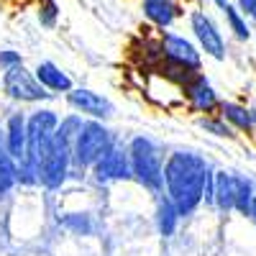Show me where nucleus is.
<instances>
[{
  "label": "nucleus",
  "mask_w": 256,
  "mask_h": 256,
  "mask_svg": "<svg viewBox=\"0 0 256 256\" xmlns=\"http://www.w3.org/2000/svg\"><path fill=\"white\" fill-rule=\"evenodd\" d=\"M116 144L113 138V131L105 120H98V118H84L82 120V128L72 144V162H74V169L80 172H88V169L95 166V162L108 152V148Z\"/></svg>",
  "instance_id": "nucleus-3"
},
{
  "label": "nucleus",
  "mask_w": 256,
  "mask_h": 256,
  "mask_svg": "<svg viewBox=\"0 0 256 256\" xmlns=\"http://www.w3.org/2000/svg\"><path fill=\"white\" fill-rule=\"evenodd\" d=\"M200 126L205 128V131L216 134V136H233V126L223 116H216V118L205 116V118H200Z\"/></svg>",
  "instance_id": "nucleus-23"
},
{
  "label": "nucleus",
  "mask_w": 256,
  "mask_h": 256,
  "mask_svg": "<svg viewBox=\"0 0 256 256\" xmlns=\"http://www.w3.org/2000/svg\"><path fill=\"white\" fill-rule=\"evenodd\" d=\"M128 154H131L134 180L154 195L164 192V152L152 136H134L128 141Z\"/></svg>",
  "instance_id": "nucleus-2"
},
{
  "label": "nucleus",
  "mask_w": 256,
  "mask_h": 256,
  "mask_svg": "<svg viewBox=\"0 0 256 256\" xmlns=\"http://www.w3.org/2000/svg\"><path fill=\"white\" fill-rule=\"evenodd\" d=\"M98 184H113V182H131L134 180V166H131V154L128 146H118L113 144L105 152L95 166L90 169Z\"/></svg>",
  "instance_id": "nucleus-7"
},
{
  "label": "nucleus",
  "mask_w": 256,
  "mask_h": 256,
  "mask_svg": "<svg viewBox=\"0 0 256 256\" xmlns=\"http://www.w3.org/2000/svg\"><path fill=\"white\" fill-rule=\"evenodd\" d=\"M24 64V56L16 49H0V70H10V67H18Z\"/></svg>",
  "instance_id": "nucleus-24"
},
{
  "label": "nucleus",
  "mask_w": 256,
  "mask_h": 256,
  "mask_svg": "<svg viewBox=\"0 0 256 256\" xmlns=\"http://www.w3.org/2000/svg\"><path fill=\"white\" fill-rule=\"evenodd\" d=\"M6 154V128L0 126V156Z\"/></svg>",
  "instance_id": "nucleus-26"
},
{
  "label": "nucleus",
  "mask_w": 256,
  "mask_h": 256,
  "mask_svg": "<svg viewBox=\"0 0 256 256\" xmlns=\"http://www.w3.org/2000/svg\"><path fill=\"white\" fill-rule=\"evenodd\" d=\"M223 10H226V20H228L230 31L236 34V38L248 41V38H251V28H248V24H246V16H244L238 8H233V6H226Z\"/></svg>",
  "instance_id": "nucleus-20"
},
{
  "label": "nucleus",
  "mask_w": 256,
  "mask_h": 256,
  "mask_svg": "<svg viewBox=\"0 0 256 256\" xmlns=\"http://www.w3.org/2000/svg\"><path fill=\"white\" fill-rule=\"evenodd\" d=\"M180 13L182 8L177 6V0H144V16L156 28H169L180 18Z\"/></svg>",
  "instance_id": "nucleus-15"
},
{
  "label": "nucleus",
  "mask_w": 256,
  "mask_h": 256,
  "mask_svg": "<svg viewBox=\"0 0 256 256\" xmlns=\"http://www.w3.org/2000/svg\"><path fill=\"white\" fill-rule=\"evenodd\" d=\"M210 164L192 148H174L164 159V195L172 200L182 218L195 216L205 200V182L210 177Z\"/></svg>",
  "instance_id": "nucleus-1"
},
{
  "label": "nucleus",
  "mask_w": 256,
  "mask_h": 256,
  "mask_svg": "<svg viewBox=\"0 0 256 256\" xmlns=\"http://www.w3.org/2000/svg\"><path fill=\"white\" fill-rule=\"evenodd\" d=\"M67 105L72 110H77L84 118H98V120H110L116 116V105L110 98H105L102 92H95L90 88H72L67 95Z\"/></svg>",
  "instance_id": "nucleus-8"
},
{
  "label": "nucleus",
  "mask_w": 256,
  "mask_h": 256,
  "mask_svg": "<svg viewBox=\"0 0 256 256\" xmlns=\"http://www.w3.org/2000/svg\"><path fill=\"white\" fill-rule=\"evenodd\" d=\"M218 116H223L236 131H246V134H251L254 131V126H256V113L254 110H248V108H244V105H238V102H226V100H220V110H218Z\"/></svg>",
  "instance_id": "nucleus-17"
},
{
  "label": "nucleus",
  "mask_w": 256,
  "mask_h": 256,
  "mask_svg": "<svg viewBox=\"0 0 256 256\" xmlns=\"http://www.w3.org/2000/svg\"><path fill=\"white\" fill-rule=\"evenodd\" d=\"M190 28H192V36H195V41H198V46H200L202 54L218 59V62L226 59V38L218 31V26L212 24L210 16H205L202 10H192Z\"/></svg>",
  "instance_id": "nucleus-9"
},
{
  "label": "nucleus",
  "mask_w": 256,
  "mask_h": 256,
  "mask_svg": "<svg viewBox=\"0 0 256 256\" xmlns=\"http://www.w3.org/2000/svg\"><path fill=\"white\" fill-rule=\"evenodd\" d=\"M34 74L38 77V82L44 84V88L52 92V95H67L74 84H72V77L64 72L56 62H49V59H44V62H38L36 67H34Z\"/></svg>",
  "instance_id": "nucleus-13"
},
{
  "label": "nucleus",
  "mask_w": 256,
  "mask_h": 256,
  "mask_svg": "<svg viewBox=\"0 0 256 256\" xmlns=\"http://www.w3.org/2000/svg\"><path fill=\"white\" fill-rule=\"evenodd\" d=\"M59 120L62 116L52 108H36L28 116V146H26V156L20 162H31L34 166L41 164V159L49 154V148L54 144Z\"/></svg>",
  "instance_id": "nucleus-4"
},
{
  "label": "nucleus",
  "mask_w": 256,
  "mask_h": 256,
  "mask_svg": "<svg viewBox=\"0 0 256 256\" xmlns=\"http://www.w3.org/2000/svg\"><path fill=\"white\" fill-rule=\"evenodd\" d=\"M59 223L67 230L77 233V236H90V233L95 230V223H92V218L88 216V212H67L64 218H59Z\"/></svg>",
  "instance_id": "nucleus-19"
},
{
  "label": "nucleus",
  "mask_w": 256,
  "mask_h": 256,
  "mask_svg": "<svg viewBox=\"0 0 256 256\" xmlns=\"http://www.w3.org/2000/svg\"><path fill=\"white\" fill-rule=\"evenodd\" d=\"M74 172V162H72V146L56 141L52 144L49 154L41 159L38 164V184L46 190H59Z\"/></svg>",
  "instance_id": "nucleus-6"
},
{
  "label": "nucleus",
  "mask_w": 256,
  "mask_h": 256,
  "mask_svg": "<svg viewBox=\"0 0 256 256\" xmlns=\"http://www.w3.org/2000/svg\"><path fill=\"white\" fill-rule=\"evenodd\" d=\"M162 49H164V59L174 62L180 67L190 70V72H200L202 67V52L198 44H192L190 38L180 36V34H162Z\"/></svg>",
  "instance_id": "nucleus-11"
},
{
  "label": "nucleus",
  "mask_w": 256,
  "mask_h": 256,
  "mask_svg": "<svg viewBox=\"0 0 256 256\" xmlns=\"http://www.w3.org/2000/svg\"><path fill=\"white\" fill-rule=\"evenodd\" d=\"M212 205L223 212L236 210V177L230 172H212Z\"/></svg>",
  "instance_id": "nucleus-14"
},
{
  "label": "nucleus",
  "mask_w": 256,
  "mask_h": 256,
  "mask_svg": "<svg viewBox=\"0 0 256 256\" xmlns=\"http://www.w3.org/2000/svg\"><path fill=\"white\" fill-rule=\"evenodd\" d=\"M59 20V6L56 0H38V24L44 28H54Z\"/></svg>",
  "instance_id": "nucleus-22"
},
{
  "label": "nucleus",
  "mask_w": 256,
  "mask_h": 256,
  "mask_svg": "<svg viewBox=\"0 0 256 256\" xmlns=\"http://www.w3.org/2000/svg\"><path fill=\"white\" fill-rule=\"evenodd\" d=\"M180 220H182V216H180L177 205H174L172 200H169L166 195H159V200H156V210H154V223H156L159 236L172 238L174 233H177Z\"/></svg>",
  "instance_id": "nucleus-16"
},
{
  "label": "nucleus",
  "mask_w": 256,
  "mask_h": 256,
  "mask_svg": "<svg viewBox=\"0 0 256 256\" xmlns=\"http://www.w3.org/2000/svg\"><path fill=\"white\" fill-rule=\"evenodd\" d=\"M212 3H216L218 8H226V6H228V0H212Z\"/></svg>",
  "instance_id": "nucleus-27"
},
{
  "label": "nucleus",
  "mask_w": 256,
  "mask_h": 256,
  "mask_svg": "<svg viewBox=\"0 0 256 256\" xmlns=\"http://www.w3.org/2000/svg\"><path fill=\"white\" fill-rule=\"evenodd\" d=\"M238 10H241L244 16L256 18V0H238Z\"/></svg>",
  "instance_id": "nucleus-25"
},
{
  "label": "nucleus",
  "mask_w": 256,
  "mask_h": 256,
  "mask_svg": "<svg viewBox=\"0 0 256 256\" xmlns=\"http://www.w3.org/2000/svg\"><path fill=\"white\" fill-rule=\"evenodd\" d=\"M6 98L20 105H41L52 98V92L38 82V77L34 74V70H26L24 64L10 70H3V80H0Z\"/></svg>",
  "instance_id": "nucleus-5"
},
{
  "label": "nucleus",
  "mask_w": 256,
  "mask_h": 256,
  "mask_svg": "<svg viewBox=\"0 0 256 256\" xmlns=\"http://www.w3.org/2000/svg\"><path fill=\"white\" fill-rule=\"evenodd\" d=\"M182 95L184 100L190 102V108L195 110V113H202V116H212V113H218L220 110V98L218 92L212 90V84L208 82L205 74L195 72L184 84H182Z\"/></svg>",
  "instance_id": "nucleus-10"
},
{
  "label": "nucleus",
  "mask_w": 256,
  "mask_h": 256,
  "mask_svg": "<svg viewBox=\"0 0 256 256\" xmlns=\"http://www.w3.org/2000/svg\"><path fill=\"white\" fill-rule=\"evenodd\" d=\"M18 184V162L6 152L0 156V198L10 195V190Z\"/></svg>",
  "instance_id": "nucleus-18"
},
{
  "label": "nucleus",
  "mask_w": 256,
  "mask_h": 256,
  "mask_svg": "<svg viewBox=\"0 0 256 256\" xmlns=\"http://www.w3.org/2000/svg\"><path fill=\"white\" fill-rule=\"evenodd\" d=\"M3 128H6V152L16 162H20L26 156V146H28V116L10 113Z\"/></svg>",
  "instance_id": "nucleus-12"
},
{
  "label": "nucleus",
  "mask_w": 256,
  "mask_h": 256,
  "mask_svg": "<svg viewBox=\"0 0 256 256\" xmlns=\"http://www.w3.org/2000/svg\"><path fill=\"white\" fill-rule=\"evenodd\" d=\"M251 202H254V184L244 177H236V210L244 216H251Z\"/></svg>",
  "instance_id": "nucleus-21"
}]
</instances>
